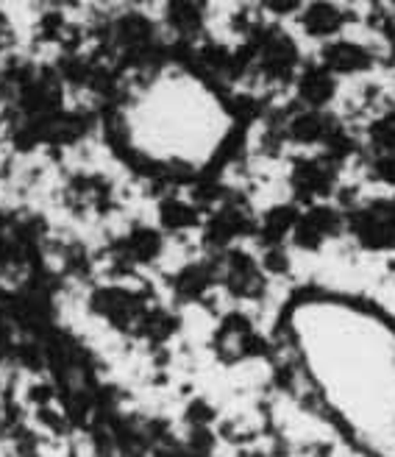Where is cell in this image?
I'll list each match as a JSON object with an SVG mask.
<instances>
[{
    "label": "cell",
    "instance_id": "6da1fadb",
    "mask_svg": "<svg viewBox=\"0 0 395 457\" xmlns=\"http://www.w3.org/2000/svg\"><path fill=\"white\" fill-rule=\"evenodd\" d=\"M290 337L320 402L354 444L395 454V327L365 304L300 299Z\"/></svg>",
    "mask_w": 395,
    "mask_h": 457
},
{
    "label": "cell",
    "instance_id": "7a4b0ae2",
    "mask_svg": "<svg viewBox=\"0 0 395 457\" xmlns=\"http://www.w3.org/2000/svg\"><path fill=\"white\" fill-rule=\"evenodd\" d=\"M248 64L267 84L284 87L295 81L300 64H304V56H300V45L290 31H284L282 26H267L259 29V39L253 45Z\"/></svg>",
    "mask_w": 395,
    "mask_h": 457
},
{
    "label": "cell",
    "instance_id": "3957f363",
    "mask_svg": "<svg viewBox=\"0 0 395 457\" xmlns=\"http://www.w3.org/2000/svg\"><path fill=\"white\" fill-rule=\"evenodd\" d=\"M89 307L95 315H101L103 321H109L114 329H139L148 315V302L145 295H139L128 287L120 285H106L98 287L89 295Z\"/></svg>",
    "mask_w": 395,
    "mask_h": 457
},
{
    "label": "cell",
    "instance_id": "277c9868",
    "mask_svg": "<svg viewBox=\"0 0 395 457\" xmlns=\"http://www.w3.org/2000/svg\"><path fill=\"white\" fill-rule=\"evenodd\" d=\"M220 285L240 302H257L265 295V268L240 248H226L218 262Z\"/></svg>",
    "mask_w": 395,
    "mask_h": 457
},
{
    "label": "cell",
    "instance_id": "5b68a950",
    "mask_svg": "<svg viewBox=\"0 0 395 457\" xmlns=\"http://www.w3.org/2000/svg\"><path fill=\"white\" fill-rule=\"evenodd\" d=\"M354 237L359 245L370 251H390L395 248V201H370L357 212H351Z\"/></svg>",
    "mask_w": 395,
    "mask_h": 457
},
{
    "label": "cell",
    "instance_id": "8992f818",
    "mask_svg": "<svg viewBox=\"0 0 395 457\" xmlns=\"http://www.w3.org/2000/svg\"><path fill=\"white\" fill-rule=\"evenodd\" d=\"M215 352L226 365H235L243 362L248 357H257L265 352V340L257 335L253 324L248 321V315L243 312H228L218 332H215Z\"/></svg>",
    "mask_w": 395,
    "mask_h": 457
},
{
    "label": "cell",
    "instance_id": "52a82bcc",
    "mask_svg": "<svg viewBox=\"0 0 395 457\" xmlns=\"http://www.w3.org/2000/svg\"><path fill=\"white\" fill-rule=\"evenodd\" d=\"M295 22L307 39L323 45L348 31V26L354 22V12L340 0H307V6L300 9Z\"/></svg>",
    "mask_w": 395,
    "mask_h": 457
},
{
    "label": "cell",
    "instance_id": "ba28073f",
    "mask_svg": "<svg viewBox=\"0 0 395 457\" xmlns=\"http://www.w3.org/2000/svg\"><path fill=\"white\" fill-rule=\"evenodd\" d=\"M317 59L329 67V71L340 79H351V76H365L376 67V51L370 48L362 39L351 37H334L329 42L320 45Z\"/></svg>",
    "mask_w": 395,
    "mask_h": 457
},
{
    "label": "cell",
    "instance_id": "9c48e42d",
    "mask_svg": "<svg viewBox=\"0 0 395 457\" xmlns=\"http://www.w3.org/2000/svg\"><path fill=\"white\" fill-rule=\"evenodd\" d=\"M292 87H295L298 101L304 104L307 109H326L337 98L340 76H334L326 64H323L320 59H315V62L300 64Z\"/></svg>",
    "mask_w": 395,
    "mask_h": 457
},
{
    "label": "cell",
    "instance_id": "30bf717a",
    "mask_svg": "<svg viewBox=\"0 0 395 457\" xmlns=\"http://www.w3.org/2000/svg\"><path fill=\"white\" fill-rule=\"evenodd\" d=\"M334 162H329L326 156L323 159H298L292 165V176H290V185L298 201H307L315 204L320 198L332 195L334 190Z\"/></svg>",
    "mask_w": 395,
    "mask_h": 457
},
{
    "label": "cell",
    "instance_id": "8fae6325",
    "mask_svg": "<svg viewBox=\"0 0 395 457\" xmlns=\"http://www.w3.org/2000/svg\"><path fill=\"white\" fill-rule=\"evenodd\" d=\"M342 228V215L326 204H309L304 215H298V223L292 228V240L304 251H317L326 240L337 237Z\"/></svg>",
    "mask_w": 395,
    "mask_h": 457
},
{
    "label": "cell",
    "instance_id": "7c38bea8",
    "mask_svg": "<svg viewBox=\"0 0 395 457\" xmlns=\"http://www.w3.org/2000/svg\"><path fill=\"white\" fill-rule=\"evenodd\" d=\"M161 22L173 37L195 42L206 31L209 4L206 0H161Z\"/></svg>",
    "mask_w": 395,
    "mask_h": 457
},
{
    "label": "cell",
    "instance_id": "4fadbf2b",
    "mask_svg": "<svg viewBox=\"0 0 395 457\" xmlns=\"http://www.w3.org/2000/svg\"><path fill=\"white\" fill-rule=\"evenodd\" d=\"M161 251H165V237L151 226H134L118 240V260L128 265H151L161 257Z\"/></svg>",
    "mask_w": 395,
    "mask_h": 457
},
{
    "label": "cell",
    "instance_id": "5bb4252c",
    "mask_svg": "<svg viewBox=\"0 0 395 457\" xmlns=\"http://www.w3.org/2000/svg\"><path fill=\"white\" fill-rule=\"evenodd\" d=\"M253 232V220L245 210L240 207H223L220 212H215L212 218H209L206 223V240L215 243L218 248H228L235 240L245 237Z\"/></svg>",
    "mask_w": 395,
    "mask_h": 457
},
{
    "label": "cell",
    "instance_id": "9a60e30c",
    "mask_svg": "<svg viewBox=\"0 0 395 457\" xmlns=\"http://www.w3.org/2000/svg\"><path fill=\"white\" fill-rule=\"evenodd\" d=\"M218 282V262H190L173 277V290L181 302H201Z\"/></svg>",
    "mask_w": 395,
    "mask_h": 457
},
{
    "label": "cell",
    "instance_id": "2e32d148",
    "mask_svg": "<svg viewBox=\"0 0 395 457\" xmlns=\"http://www.w3.org/2000/svg\"><path fill=\"white\" fill-rule=\"evenodd\" d=\"M332 120L323 114V109H304L298 112L295 118L287 123V134L290 140L298 145H317L326 143V137L332 134Z\"/></svg>",
    "mask_w": 395,
    "mask_h": 457
},
{
    "label": "cell",
    "instance_id": "e0dca14e",
    "mask_svg": "<svg viewBox=\"0 0 395 457\" xmlns=\"http://www.w3.org/2000/svg\"><path fill=\"white\" fill-rule=\"evenodd\" d=\"M298 210L290 207V204H282V207H273L262 215V220L257 223V235L262 240V245H282V240L287 235H292V228L298 223Z\"/></svg>",
    "mask_w": 395,
    "mask_h": 457
},
{
    "label": "cell",
    "instance_id": "ac0fdd59",
    "mask_svg": "<svg viewBox=\"0 0 395 457\" xmlns=\"http://www.w3.org/2000/svg\"><path fill=\"white\" fill-rule=\"evenodd\" d=\"M159 218H161V226H165L168 232H187V228L198 226V220H201V215L193 204L184 201V198H176V195H170L159 204Z\"/></svg>",
    "mask_w": 395,
    "mask_h": 457
},
{
    "label": "cell",
    "instance_id": "d6986e66",
    "mask_svg": "<svg viewBox=\"0 0 395 457\" xmlns=\"http://www.w3.org/2000/svg\"><path fill=\"white\" fill-rule=\"evenodd\" d=\"M370 143L376 151H395V112H384L367 129Z\"/></svg>",
    "mask_w": 395,
    "mask_h": 457
},
{
    "label": "cell",
    "instance_id": "ffe728a7",
    "mask_svg": "<svg viewBox=\"0 0 395 457\" xmlns=\"http://www.w3.org/2000/svg\"><path fill=\"white\" fill-rule=\"evenodd\" d=\"M304 6H307V0H257V12L270 17L273 22L295 20Z\"/></svg>",
    "mask_w": 395,
    "mask_h": 457
},
{
    "label": "cell",
    "instance_id": "44dd1931",
    "mask_svg": "<svg viewBox=\"0 0 395 457\" xmlns=\"http://www.w3.org/2000/svg\"><path fill=\"white\" fill-rule=\"evenodd\" d=\"M370 176L387 187H395V151H376L374 165H370Z\"/></svg>",
    "mask_w": 395,
    "mask_h": 457
},
{
    "label": "cell",
    "instance_id": "7402d4cb",
    "mask_svg": "<svg viewBox=\"0 0 395 457\" xmlns=\"http://www.w3.org/2000/svg\"><path fill=\"white\" fill-rule=\"evenodd\" d=\"M262 268L267 273H287V254L282 245H267L265 248V257H262Z\"/></svg>",
    "mask_w": 395,
    "mask_h": 457
},
{
    "label": "cell",
    "instance_id": "603a6c76",
    "mask_svg": "<svg viewBox=\"0 0 395 457\" xmlns=\"http://www.w3.org/2000/svg\"><path fill=\"white\" fill-rule=\"evenodd\" d=\"M212 419H215V410L209 407L203 399H195L190 404V410H187V421L193 427H209V424H212Z\"/></svg>",
    "mask_w": 395,
    "mask_h": 457
},
{
    "label": "cell",
    "instance_id": "cb8c5ba5",
    "mask_svg": "<svg viewBox=\"0 0 395 457\" xmlns=\"http://www.w3.org/2000/svg\"><path fill=\"white\" fill-rule=\"evenodd\" d=\"M126 4L131 6V9H151V6H156V4H161V0H126Z\"/></svg>",
    "mask_w": 395,
    "mask_h": 457
}]
</instances>
